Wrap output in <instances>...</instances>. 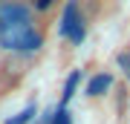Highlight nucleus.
Wrapping results in <instances>:
<instances>
[{
    "label": "nucleus",
    "instance_id": "4",
    "mask_svg": "<svg viewBox=\"0 0 130 124\" xmlns=\"http://www.w3.org/2000/svg\"><path fill=\"white\" fill-rule=\"evenodd\" d=\"M110 87H113L110 75H95V78H90V84H87V95H104Z\"/></svg>",
    "mask_w": 130,
    "mask_h": 124
},
{
    "label": "nucleus",
    "instance_id": "2",
    "mask_svg": "<svg viewBox=\"0 0 130 124\" xmlns=\"http://www.w3.org/2000/svg\"><path fill=\"white\" fill-rule=\"evenodd\" d=\"M61 35L70 38L72 43H81L84 41V17H81V9L75 0H70L64 9V17H61Z\"/></svg>",
    "mask_w": 130,
    "mask_h": 124
},
{
    "label": "nucleus",
    "instance_id": "5",
    "mask_svg": "<svg viewBox=\"0 0 130 124\" xmlns=\"http://www.w3.org/2000/svg\"><path fill=\"white\" fill-rule=\"evenodd\" d=\"M46 124H72V115L67 107H58L55 113H52V118H46Z\"/></svg>",
    "mask_w": 130,
    "mask_h": 124
},
{
    "label": "nucleus",
    "instance_id": "9",
    "mask_svg": "<svg viewBox=\"0 0 130 124\" xmlns=\"http://www.w3.org/2000/svg\"><path fill=\"white\" fill-rule=\"evenodd\" d=\"M52 3H55V0H38V9H49Z\"/></svg>",
    "mask_w": 130,
    "mask_h": 124
},
{
    "label": "nucleus",
    "instance_id": "10",
    "mask_svg": "<svg viewBox=\"0 0 130 124\" xmlns=\"http://www.w3.org/2000/svg\"><path fill=\"white\" fill-rule=\"evenodd\" d=\"M0 3H23V0H0Z\"/></svg>",
    "mask_w": 130,
    "mask_h": 124
},
{
    "label": "nucleus",
    "instance_id": "1",
    "mask_svg": "<svg viewBox=\"0 0 130 124\" xmlns=\"http://www.w3.org/2000/svg\"><path fill=\"white\" fill-rule=\"evenodd\" d=\"M41 35L32 29V23H6L0 26V46L18 52H35L41 46Z\"/></svg>",
    "mask_w": 130,
    "mask_h": 124
},
{
    "label": "nucleus",
    "instance_id": "7",
    "mask_svg": "<svg viewBox=\"0 0 130 124\" xmlns=\"http://www.w3.org/2000/svg\"><path fill=\"white\" fill-rule=\"evenodd\" d=\"M75 84H78V72H72L70 78H67V84H64V101H70V98H72V92H75Z\"/></svg>",
    "mask_w": 130,
    "mask_h": 124
},
{
    "label": "nucleus",
    "instance_id": "8",
    "mask_svg": "<svg viewBox=\"0 0 130 124\" xmlns=\"http://www.w3.org/2000/svg\"><path fill=\"white\" fill-rule=\"evenodd\" d=\"M119 64L124 66V72H127V78H130V55L124 52V55H119Z\"/></svg>",
    "mask_w": 130,
    "mask_h": 124
},
{
    "label": "nucleus",
    "instance_id": "6",
    "mask_svg": "<svg viewBox=\"0 0 130 124\" xmlns=\"http://www.w3.org/2000/svg\"><path fill=\"white\" fill-rule=\"evenodd\" d=\"M32 115H35V107H26L23 113H18L14 118H9L6 124H29V121H32Z\"/></svg>",
    "mask_w": 130,
    "mask_h": 124
},
{
    "label": "nucleus",
    "instance_id": "3",
    "mask_svg": "<svg viewBox=\"0 0 130 124\" xmlns=\"http://www.w3.org/2000/svg\"><path fill=\"white\" fill-rule=\"evenodd\" d=\"M6 23H29L26 3H0V26Z\"/></svg>",
    "mask_w": 130,
    "mask_h": 124
}]
</instances>
